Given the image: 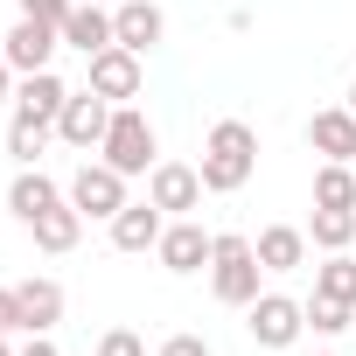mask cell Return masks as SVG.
I'll use <instances>...</instances> for the list:
<instances>
[{
  "instance_id": "6da1fadb",
  "label": "cell",
  "mask_w": 356,
  "mask_h": 356,
  "mask_svg": "<svg viewBox=\"0 0 356 356\" xmlns=\"http://www.w3.org/2000/svg\"><path fill=\"white\" fill-rule=\"evenodd\" d=\"M259 168V133L245 119H217L210 140H203V189L210 196H238Z\"/></svg>"
},
{
  "instance_id": "7a4b0ae2",
  "label": "cell",
  "mask_w": 356,
  "mask_h": 356,
  "mask_svg": "<svg viewBox=\"0 0 356 356\" xmlns=\"http://www.w3.org/2000/svg\"><path fill=\"white\" fill-rule=\"evenodd\" d=\"M259 252H252V238L245 231H217V252H210V293L224 300V307H252L266 286H259Z\"/></svg>"
},
{
  "instance_id": "3957f363",
  "label": "cell",
  "mask_w": 356,
  "mask_h": 356,
  "mask_svg": "<svg viewBox=\"0 0 356 356\" xmlns=\"http://www.w3.org/2000/svg\"><path fill=\"white\" fill-rule=\"evenodd\" d=\"M98 161H112L119 175H154V119L140 105H112V126H105Z\"/></svg>"
},
{
  "instance_id": "277c9868",
  "label": "cell",
  "mask_w": 356,
  "mask_h": 356,
  "mask_svg": "<svg viewBox=\"0 0 356 356\" xmlns=\"http://www.w3.org/2000/svg\"><path fill=\"white\" fill-rule=\"evenodd\" d=\"M126 182H133V175H119L112 161H84L77 175H70V203L84 210V217H98V224H112L133 196H126Z\"/></svg>"
},
{
  "instance_id": "5b68a950",
  "label": "cell",
  "mask_w": 356,
  "mask_h": 356,
  "mask_svg": "<svg viewBox=\"0 0 356 356\" xmlns=\"http://www.w3.org/2000/svg\"><path fill=\"white\" fill-rule=\"evenodd\" d=\"M245 328H252V342H259V349H293V342H300V328H307V300L259 293V300L245 307Z\"/></svg>"
},
{
  "instance_id": "8992f818",
  "label": "cell",
  "mask_w": 356,
  "mask_h": 356,
  "mask_svg": "<svg viewBox=\"0 0 356 356\" xmlns=\"http://www.w3.org/2000/svg\"><path fill=\"white\" fill-rule=\"evenodd\" d=\"M210 252H217V231H203L196 217H168V231H161V245H154V259H161L168 273H203Z\"/></svg>"
},
{
  "instance_id": "52a82bcc",
  "label": "cell",
  "mask_w": 356,
  "mask_h": 356,
  "mask_svg": "<svg viewBox=\"0 0 356 356\" xmlns=\"http://www.w3.org/2000/svg\"><path fill=\"white\" fill-rule=\"evenodd\" d=\"M147 196L168 210V217H189V210H203V168H189V161H154V175H147Z\"/></svg>"
},
{
  "instance_id": "ba28073f",
  "label": "cell",
  "mask_w": 356,
  "mask_h": 356,
  "mask_svg": "<svg viewBox=\"0 0 356 356\" xmlns=\"http://www.w3.org/2000/svg\"><path fill=\"white\" fill-rule=\"evenodd\" d=\"M105 126H112V98H98V91L84 84V91H70V105H63V119H56V140L98 154V147H105Z\"/></svg>"
},
{
  "instance_id": "9c48e42d",
  "label": "cell",
  "mask_w": 356,
  "mask_h": 356,
  "mask_svg": "<svg viewBox=\"0 0 356 356\" xmlns=\"http://www.w3.org/2000/svg\"><path fill=\"white\" fill-rule=\"evenodd\" d=\"M56 42H63V29H49V22H15L8 35H0V49H8V63H15V77H35V70H49V56H56Z\"/></svg>"
},
{
  "instance_id": "30bf717a",
  "label": "cell",
  "mask_w": 356,
  "mask_h": 356,
  "mask_svg": "<svg viewBox=\"0 0 356 356\" xmlns=\"http://www.w3.org/2000/svg\"><path fill=\"white\" fill-rule=\"evenodd\" d=\"M161 35H168V15L154 8V0H126V8H112V42L119 49L147 56V49H161Z\"/></svg>"
},
{
  "instance_id": "8fae6325",
  "label": "cell",
  "mask_w": 356,
  "mask_h": 356,
  "mask_svg": "<svg viewBox=\"0 0 356 356\" xmlns=\"http://www.w3.org/2000/svg\"><path fill=\"white\" fill-rule=\"evenodd\" d=\"M91 91L112 98V105H133V98H140V56L119 49V42L98 49V56H91Z\"/></svg>"
},
{
  "instance_id": "7c38bea8",
  "label": "cell",
  "mask_w": 356,
  "mask_h": 356,
  "mask_svg": "<svg viewBox=\"0 0 356 356\" xmlns=\"http://www.w3.org/2000/svg\"><path fill=\"white\" fill-rule=\"evenodd\" d=\"M161 231H168V210H161L154 196H147V203H126V210L112 217V245H119V252H154Z\"/></svg>"
},
{
  "instance_id": "4fadbf2b",
  "label": "cell",
  "mask_w": 356,
  "mask_h": 356,
  "mask_svg": "<svg viewBox=\"0 0 356 356\" xmlns=\"http://www.w3.org/2000/svg\"><path fill=\"white\" fill-rule=\"evenodd\" d=\"M307 147H314L321 161H356V112H349V105L314 112V119H307Z\"/></svg>"
},
{
  "instance_id": "5bb4252c",
  "label": "cell",
  "mask_w": 356,
  "mask_h": 356,
  "mask_svg": "<svg viewBox=\"0 0 356 356\" xmlns=\"http://www.w3.org/2000/svg\"><path fill=\"white\" fill-rule=\"evenodd\" d=\"M252 252H259L266 273H300V266H307V231H300V224H266V231L252 238Z\"/></svg>"
},
{
  "instance_id": "9a60e30c",
  "label": "cell",
  "mask_w": 356,
  "mask_h": 356,
  "mask_svg": "<svg viewBox=\"0 0 356 356\" xmlns=\"http://www.w3.org/2000/svg\"><path fill=\"white\" fill-rule=\"evenodd\" d=\"M15 293H22V335H49V328L63 321V286H56L49 273H35V280H22Z\"/></svg>"
},
{
  "instance_id": "2e32d148",
  "label": "cell",
  "mask_w": 356,
  "mask_h": 356,
  "mask_svg": "<svg viewBox=\"0 0 356 356\" xmlns=\"http://www.w3.org/2000/svg\"><path fill=\"white\" fill-rule=\"evenodd\" d=\"M63 196H70V189H56V182H49V175H42V168H22V175H15V182H8V210H15L22 224H35L42 210H56Z\"/></svg>"
},
{
  "instance_id": "e0dca14e",
  "label": "cell",
  "mask_w": 356,
  "mask_h": 356,
  "mask_svg": "<svg viewBox=\"0 0 356 356\" xmlns=\"http://www.w3.org/2000/svg\"><path fill=\"white\" fill-rule=\"evenodd\" d=\"M63 105H70V84L56 77V70H35V77H22V91H15V112H29V119H63Z\"/></svg>"
},
{
  "instance_id": "ac0fdd59",
  "label": "cell",
  "mask_w": 356,
  "mask_h": 356,
  "mask_svg": "<svg viewBox=\"0 0 356 356\" xmlns=\"http://www.w3.org/2000/svg\"><path fill=\"white\" fill-rule=\"evenodd\" d=\"M29 231H35V245H42L49 259H63V252H77V238H84V210L63 196V203H56V210H42Z\"/></svg>"
},
{
  "instance_id": "d6986e66",
  "label": "cell",
  "mask_w": 356,
  "mask_h": 356,
  "mask_svg": "<svg viewBox=\"0 0 356 356\" xmlns=\"http://www.w3.org/2000/svg\"><path fill=\"white\" fill-rule=\"evenodd\" d=\"M314 210H356V161H321L314 168Z\"/></svg>"
},
{
  "instance_id": "ffe728a7",
  "label": "cell",
  "mask_w": 356,
  "mask_h": 356,
  "mask_svg": "<svg viewBox=\"0 0 356 356\" xmlns=\"http://www.w3.org/2000/svg\"><path fill=\"white\" fill-rule=\"evenodd\" d=\"M63 42L70 49H84V56H98V49H112V15L105 8H70V22H63Z\"/></svg>"
},
{
  "instance_id": "44dd1931",
  "label": "cell",
  "mask_w": 356,
  "mask_h": 356,
  "mask_svg": "<svg viewBox=\"0 0 356 356\" xmlns=\"http://www.w3.org/2000/svg\"><path fill=\"white\" fill-rule=\"evenodd\" d=\"M49 133H56L49 119H29V112H15V119H8V154H15L22 168H42V147H49Z\"/></svg>"
},
{
  "instance_id": "7402d4cb",
  "label": "cell",
  "mask_w": 356,
  "mask_h": 356,
  "mask_svg": "<svg viewBox=\"0 0 356 356\" xmlns=\"http://www.w3.org/2000/svg\"><path fill=\"white\" fill-rule=\"evenodd\" d=\"M314 293L356 307V252H321V266H314Z\"/></svg>"
},
{
  "instance_id": "603a6c76",
  "label": "cell",
  "mask_w": 356,
  "mask_h": 356,
  "mask_svg": "<svg viewBox=\"0 0 356 356\" xmlns=\"http://www.w3.org/2000/svg\"><path fill=\"white\" fill-rule=\"evenodd\" d=\"M307 245H314V252H349V245H356V210H314Z\"/></svg>"
},
{
  "instance_id": "cb8c5ba5",
  "label": "cell",
  "mask_w": 356,
  "mask_h": 356,
  "mask_svg": "<svg viewBox=\"0 0 356 356\" xmlns=\"http://www.w3.org/2000/svg\"><path fill=\"white\" fill-rule=\"evenodd\" d=\"M349 321H356V307H349V300H328V293H314V300H307V328H314V335H342Z\"/></svg>"
},
{
  "instance_id": "d4e9b609",
  "label": "cell",
  "mask_w": 356,
  "mask_h": 356,
  "mask_svg": "<svg viewBox=\"0 0 356 356\" xmlns=\"http://www.w3.org/2000/svg\"><path fill=\"white\" fill-rule=\"evenodd\" d=\"M98 356H147V342H140L133 328H105V335H98Z\"/></svg>"
},
{
  "instance_id": "484cf974",
  "label": "cell",
  "mask_w": 356,
  "mask_h": 356,
  "mask_svg": "<svg viewBox=\"0 0 356 356\" xmlns=\"http://www.w3.org/2000/svg\"><path fill=\"white\" fill-rule=\"evenodd\" d=\"M70 8H77V0H22V15H29V22H49V29H63Z\"/></svg>"
},
{
  "instance_id": "4316f807",
  "label": "cell",
  "mask_w": 356,
  "mask_h": 356,
  "mask_svg": "<svg viewBox=\"0 0 356 356\" xmlns=\"http://www.w3.org/2000/svg\"><path fill=\"white\" fill-rule=\"evenodd\" d=\"M154 356H210V342H203V335H168Z\"/></svg>"
},
{
  "instance_id": "83f0119b",
  "label": "cell",
  "mask_w": 356,
  "mask_h": 356,
  "mask_svg": "<svg viewBox=\"0 0 356 356\" xmlns=\"http://www.w3.org/2000/svg\"><path fill=\"white\" fill-rule=\"evenodd\" d=\"M15 328H22V293L0 286V335H15Z\"/></svg>"
},
{
  "instance_id": "f1b7e54d",
  "label": "cell",
  "mask_w": 356,
  "mask_h": 356,
  "mask_svg": "<svg viewBox=\"0 0 356 356\" xmlns=\"http://www.w3.org/2000/svg\"><path fill=\"white\" fill-rule=\"evenodd\" d=\"M15 356H63V349H56V342H49V335H29V342H22V349H15Z\"/></svg>"
},
{
  "instance_id": "f546056e",
  "label": "cell",
  "mask_w": 356,
  "mask_h": 356,
  "mask_svg": "<svg viewBox=\"0 0 356 356\" xmlns=\"http://www.w3.org/2000/svg\"><path fill=\"white\" fill-rule=\"evenodd\" d=\"M8 84H15V63H8V49H0V98H8Z\"/></svg>"
},
{
  "instance_id": "4dcf8cb0",
  "label": "cell",
  "mask_w": 356,
  "mask_h": 356,
  "mask_svg": "<svg viewBox=\"0 0 356 356\" xmlns=\"http://www.w3.org/2000/svg\"><path fill=\"white\" fill-rule=\"evenodd\" d=\"M0 356H15V349H8V335H0Z\"/></svg>"
},
{
  "instance_id": "1f68e13d",
  "label": "cell",
  "mask_w": 356,
  "mask_h": 356,
  "mask_svg": "<svg viewBox=\"0 0 356 356\" xmlns=\"http://www.w3.org/2000/svg\"><path fill=\"white\" fill-rule=\"evenodd\" d=\"M349 112H356V84H349Z\"/></svg>"
},
{
  "instance_id": "d6a6232c",
  "label": "cell",
  "mask_w": 356,
  "mask_h": 356,
  "mask_svg": "<svg viewBox=\"0 0 356 356\" xmlns=\"http://www.w3.org/2000/svg\"><path fill=\"white\" fill-rule=\"evenodd\" d=\"M349 252H356V245H349Z\"/></svg>"
}]
</instances>
